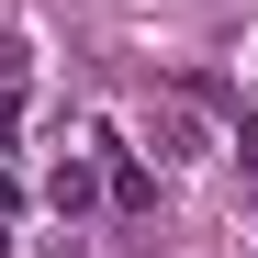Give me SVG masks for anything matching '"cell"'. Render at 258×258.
Here are the masks:
<instances>
[{
	"instance_id": "1",
	"label": "cell",
	"mask_w": 258,
	"mask_h": 258,
	"mask_svg": "<svg viewBox=\"0 0 258 258\" xmlns=\"http://www.w3.org/2000/svg\"><path fill=\"white\" fill-rule=\"evenodd\" d=\"M146 146H157V168H180V157H202V123L168 101V112H146Z\"/></svg>"
},
{
	"instance_id": "2",
	"label": "cell",
	"mask_w": 258,
	"mask_h": 258,
	"mask_svg": "<svg viewBox=\"0 0 258 258\" xmlns=\"http://www.w3.org/2000/svg\"><path fill=\"white\" fill-rule=\"evenodd\" d=\"M12 123H23V112H12V90H0V146H12Z\"/></svg>"
}]
</instances>
